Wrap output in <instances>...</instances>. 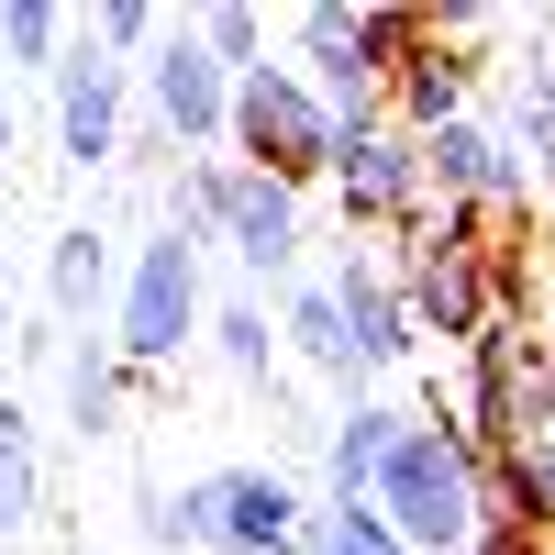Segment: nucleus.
<instances>
[{
	"mask_svg": "<svg viewBox=\"0 0 555 555\" xmlns=\"http://www.w3.org/2000/svg\"><path fill=\"white\" fill-rule=\"evenodd\" d=\"M522 112H555V44H533V67H522Z\"/></svg>",
	"mask_w": 555,
	"mask_h": 555,
	"instance_id": "a878e982",
	"label": "nucleus"
},
{
	"mask_svg": "<svg viewBox=\"0 0 555 555\" xmlns=\"http://www.w3.org/2000/svg\"><path fill=\"white\" fill-rule=\"evenodd\" d=\"M190 34L211 44V67H222V78L267 67V12H256V0H211V12H190Z\"/></svg>",
	"mask_w": 555,
	"mask_h": 555,
	"instance_id": "4be33fe9",
	"label": "nucleus"
},
{
	"mask_svg": "<svg viewBox=\"0 0 555 555\" xmlns=\"http://www.w3.org/2000/svg\"><path fill=\"white\" fill-rule=\"evenodd\" d=\"M278 356L322 366L334 389H378V378L356 366V334H345V311H334V289H322V278H300V289H278Z\"/></svg>",
	"mask_w": 555,
	"mask_h": 555,
	"instance_id": "f8f14e48",
	"label": "nucleus"
},
{
	"mask_svg": "<svg viewBox=\"0 0 555 555\" xmlns=\"http://www.w3.org/2000/svg\"><path fill=\"white\" fill-rule=\"evenodd\" d=\"M201 322H211V300H201V245H178L167 222L145 245L122 256V289H112V356L133 366V378H156V366H178L201 345Z\"/></svg>",
	"mask_w": 555,
	"mask_h": 555,
	"instance_id": "f03ea898",
	"label": "nucleus"
},
{
	"mask_svg": "<svg viewBox=\"0 0 555 555\" xmlns=\"http://www.w3.org/2000/svg\"><path fill=\"white\" fill-rule=\"evenodd\" d=\"M311 555H400V533L366 512V500H311V522H300Z\"/></svg>",
	"mask_w": 555,
	"mask_h": 555,
	"instance_id": "5701e85b",
	"label": "nucleus"
},
{
	"mask_svg": "<svg viewBox=\"0 0 555 555\" xmlns=\"http://www.w3.org/2000/svg\"><path fill=\"white\" fill-rule=\"evenodd\" d=\"M345 56L389 89L411 56H423V12H411V0H345Z\"/></svg>",
	"mask_w": 555,
	"mask_h": 555,
	"instance_id": "f3484780",
	"label": "nucleus"
},
{
	"mask_svg": "<svg viewBox=\"0 0 555 555\" xmlns=\"http://www.w3.org/2000/svg\"><path fill=\"white\" fill-rule=\"evenodd\" d=\"M44 512V444H34V411L0 400V533H34Z\"/></svg>",
	"mask_w": 555,
	"mask_h": 555,
	"instance_id": "aec40b11",
	"label": "nucleus"
},
{
	"mask_svg": "<svg viewBox=\"0 0 555 555\" xmlns=\"http://www.w3.org/2000/svg\"><path fill=\"white\" fill-rule=\"evenodd\" d=\"M156 34H167L156 0H101V12H89V44H101V56H122V67H145Z\"/></svg>",
	"mask_w": 555,
	"mask_h": 555,
	"instance_id": "b1692460",
	"label": "nucleus"
},
{
	"mask_svg": "<svg viewBox=\"0 0 555 555\" xmlns=\"http://www.w3.org/2000/svg\"><path fill=\"white\" fill-rule=\"evenodd\" d=\"M400 423L411 411L400 400H378V389H356L334 423H322V500H366L378 489V467H389V444H400Z\"/></svg>",
	"mask_w": 555,
	"mask_h": 555,
	"instance_id": "9d476101",
	"label": "nucleus"
},
{
	"mask_svg": "<svg viewBox=\"0 0 555 555\" xmlns=\"http://www.w3.org/2000/svg\"><path fill=\"white\" fill-rule=\"evenodd\" d=\"M122 289V256H112V234L101 222H67L56 245H44V311L67 322V334H89V311H101Z\"/></svg>",
	"mask_w": 555,
	"mask_h": 555,
	"instance_id": "ddd939ff",
	"label": "nucleus"
},
{
	"mask_svg": "<svg viewBox=\"0 0 555 555\" xmlns=\"http://www.w3.org/2000/svg\"><path fill=\"white\" fill-rule=\"evenodd\" d=\"M67 34H78V12H56V0H0V89L12 78H56Z\"/></svg>",
	"mask_w": 555,
	"mask_h": 555,
	"instance_id": "a211bd4d",
	"label": "nucleus"
},
{
	"mask_svg": "<svg viewBox=\"0 0 555 555\" xmlns=\"http://www.w3.org/2000/svg\"><path fill=\"white\" fill-rule=\"evenodd\" d=\"M300 522H311L300 478H278V467H222V533H211V555H289Z\"/></svg>",
	"mask_w": 555,
	"mask_h": 555,
	"instance_id": "1a4fd4ad",
	"label": "nucleus"
},
{
	"mask_svg": "<svg viewBox=\"0 0 555 555\" xmlns=\"http://www.w3.org/2000/svg\"><path fill=\"white\" fill-rule=\"evenodd\" d=\"M322 190H334L345 234H400V222L434 201V190H423V145H411L400 122H378V133H334V167H322Z\"/></svg>",
	"mask_w": 555,
	"mask_h": 555,
	"instance_id": "39448f33",
	"label": "nucleus"
},
{
	"mask_svg": "<svg viewBox=\"0 0 555 555\" xmlns=\"http://www.w3.org/2000/svg\"><path fill=\"white\" fill-rule=\"evenodd\" d=\"M222 211H234V156H190V167H178L167 178V234L178 245H222Z\"/></svg>",
	"mask_w": 555,
	"mask_h": 555,
	"instance_id": "6ab92c4d",
	"label": "nucleus"
},
{
	"mask_svg": "<svg viewBox=\"0 0 555 555\" xmlns=\"http://www.w3.org/2000/svg\"><path fill=\"white\" fill-rule=\"evenodd\" d=\"M201 334H211V356L234 366L245 389H267V378H278V311H267V300H211Z\"/></svg>",
	"mask_w": 555,
	"mask_h": 555,
	"instance_id": "412c9836",
	"label": "nucleus"
},
{
	"mask_svg": "<svg viewBox=\"0 0 555 555\" xmlns=\"http://www.w3.org/2000/svg\"><path fill=\"white\" fill-rule=\"evenodd\" d=\"M512 145H522V167H533V201L555 211V112H522V122H512Z\"/></svg>",
	"mask_w": 555,
	"mask_h": 555,
	"instance_id": "393cba45",
	"label": "nucleus"
},
{
	"mask_svg": "<svg viewBox=\"0 0 555 555\" xmlns=\"http://www.w3.org/2000/svg\"><path fill=\"white\" fill-rule=\"evenodd\" d=\"M133 101H145V133L178 156H222V122H234V78L211 67V44L190 23L156 34V56L133 67Z\"/></svg>",
	"mask_w": 555,
	"mask_h": 555,
	"instance_id": "20e7f679",
	"label": "nucleus"
},
{
	"mask_svg": "<svg viewBox=\"0 0 555 555\" xmlns=\"http://www.w3.org/2000/svg\"><path fill=\"white\" fill-rule=\"evenodd\" d=\"M44 89H56V156H67V167H112V156H122V112H133V67L101 56L89 23H78Z\"/></svg>",
	"mask_w": 555,
	"mask_h": 555,
	"instance_id": "423d86ee",
	"label": "nucleus"
},
{
	"mask_svg": "<svg viewBox=\"0 0 555 555\" xmlns=\"http://www.w3.org/2000/svg\"><path fill=\"white\" fill-rule=\"evenodd\" d=\"M366 512L400 533V555H467L478 522H489V455L467 444V423H444V411H411L378 489H366Z\"/></svg>",
	"mask_w": 555,
	"mask_h": 555,
	"instance_id": "f257e3e1",
	"label": "nucleus"
},
{
	"mask_svg": "<svg viewBox=\"0 0 555 555\" xmlns=\"http://www.w3.org/2000/svg\"><path fill=\"white\" fill-rule=\"evenodd\" d=\"M467 56H444V44L423 34V56H411L400 78H389V122L411 133V145H423V133H444V122H467Z\"/></svg>",
	"mask_w": 555,
	"mask_h": 555,
	"instance_id": "4468645a",
	"label": "nucleus"
},
{
	"mask_svg": "<svg viewBox=\"0 0 555 555\" xmlns=\"http://www.w3.org/2000/svg\"><path fill=\"white\" fill-rule=\"evenodd\" d=\"M56 378H67V434L101 444L122 434V400H133V366L112 356V334H56Z\"/></svg>",
	"mask_w": 555,
	"mask_h": 555,
	"instance_id": "9b49d317",
	"label": "nucleus"
},
{
	"mask_svg": "<svg viewBox=\"0 0 555 555\" xmlns=\"http://www.w3.org/2000/svg\"><path fill=\"white\" fill-rule=\"evenodd\" d=\"M489 512L522 522L544 555H555V444H522V455H489Z\"/></svg>",
	"mask_w": 555,
	"mask_h": 555,
	"instance_id": "dca6fc26",
	"label": "nucleus"
},
{
	"mask_svg": "<svg viewBox=\"0 0 555 555\" xmlns=\"http://www.w3.org/2000/svg\"><path fill=\"white\" fill-rule=\"evenodd\" d=\"M289 555H311V544H289Z\"/></svg>",
	"mask_w": 555,
	"mask_h": 555,
	"instance_id": "c85d7f7f",
	"label": "nucleus"
},
{
	"mask_svg": "<svg viewBox=\"0 0 555 555\" xmlns=\"http://www.w3.org/2000/svg\"><path fill=\"white\" fill-rule=\"evenodd\" d=\"M300 245H311V201L278 190V178L234 167V211H222V256H234L256 289H300Z\"/></svg>",
	"mask_w": 555,
	"mask_h": 555,
	"instance_id": "0eeeda50",
	"label": "nucleus"
},
{
	"mask_svg": "<svg viewBox=\"0 0 555 555\" xmlns=\"http://www.w3.org/2000/svg\"><path fill=\"white\" fill-rule=\"evenodd\" d=\"M322 289H334V311H345V334H356V366L366 378H389V366H411V300H400V278H389V256L378 245H345L334 267H322Z\"/></svg>",
	"mask_w": 555,
	"mask_h": 555,
	"instance_id": "6e6552de",
	"label": "nucleus"
},
{
	"mask_svg": "<svg viewBox=\"0 0 555 555\" xmlns=\"http://www.w3.org/2000/svg\"><path fill=\"white\" fill-rule=\"evenodd\" d=\"M12 145H23V112H12V89H0V167H12Z\"/></svg>",
	"mask_w": 555,
	"mask_h": 555,
	"instance_id": "bb28decb",
	"label": "nucleus"
},
{
	"mask_svg": "<svg viewBox=\"0 0 555 555\" xmlns=\"http://www.w3.org/2000/svg\"><path fill=\"white\" fill-rule=\"evenodd\" d=\"M222 156L311 201L322 167H334V122H322L311 78H300V67H245V78H234V122H222Z\"/></svg>",
	"mask_w": 555,
	"mask_h": 555,
	"instance_id": "7ed1b4c3",
	"label": "nucleus"
},
{
	"mask_svg": "<svg viewBox=\"0 0 555 555\" xmlns=\"http://www.w3.org/2000/svg\"><path fill=\"white\" fill-rule=\"evenodd\" d=\"M500 156H512V133L467 112V122L423 133V190H434V201H467V211H478V201H489V167H500Z\"/></svg>",
	"mask_w": 555,
	"mask_h": 555,
	"instance_id": "2eb2a0df",
	"label": "nucleus"
},
{
	"mask_svg": "<svg viewBox=\"0 0 555 555\" xmlns=\"http://www.w3.org/2000/svg\"><path fill=\"white\" fill-rule=\"evenodd\" d=\"M544 378H555V334H544Z\"/></svg>",
	"mask_w": 555,
	"mask_h": 555,
	"instance_id": "cd10ccee",
	"label": "nucleus"
}]
</instances>
